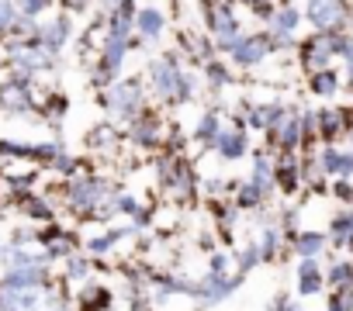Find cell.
Here are the masks:
<instances>
[{"label": "cell", "instance_id": "obj_1", "mask_svg": "<svg viewBox=\"0 0 353 311\" xmlns=\"http://www.w3.org/2000/svg\"><path fill=\"white\" fill-rule=\"evenodd\" d=\"M325 283V273L319 270L315 259H301L298 263V294H319Z\"/></svg>", "mask_w": 353, "mask_h": 311}, {"label": "cell", "instance_id": "obj_2", "mask_svg": "<svg viewBox=\"0 0 353 311\" xmlns=\"http://www.w3.org/2000/svg\"><path fill=\"white\" fill-rule=\"evenodd\" d=\"M294 249H298L301 259H315V256L325 249V235H319V232H305V235L294 239Z\"/></svg>", "mask_w": 353, "mask_h": 311}, {"label": "cell", "instance_id": "obj_3", "mask_svg": "<svg viewBox=\"0 0 353 311\" xmlns=\"http://www.w3.org/2000/svg\"><path fill=\"white\" fill-rule=\"evenodd\" d=\"M336 14H339V0H312V18L319 25L336 21Z\"/></svg>", "mask_w": 353, "mask_h": 311}, {"label": "cell", "instance_id": "obj_4", "mask_svg": "<svg viewBox=\"0 0 353 311\" xmlns=\"http://www.w3.org/2000/svg\"><path fill=\"white\" fill-rule=\"evenodd\" d=\"M25 90L18 87V83H11V87H4L0 90V107H11V111H18V107H25Z\"/></svg>", "mask_w": 353, "mask_h": 311}, {"label": "cell", "instance_id": "obj_5", "mask_svg": "<svg viewBox=\"0 0 353 311\" xmlns=\"http://www.w3.org/2000/svg\"><path fill=\"white\" fill-rule=\"evenodd\" d=\"M108 304H111L108 290H83V297H80V311H101Z\"/></svg>", "mask_w": 353, "mask_h": 311}, {"label": "cell", "instance_id": "obj_6", "mask_svg": "<svg viewBox=\"0 0 353 311\" xmlns=\"http://www.w3.org/2000/svg\"><path fill=\"white\" fill-rule=\"evenodd\" d=\"M325 280H329L332 287H350V283H353V263H336V266L325 273Z\"/></svg>", "mask_w": 353, "mask_h": 311}, {"label": "cell", "instance_id": "obj_7", "mask_svg": "<svg viewBox=\"0 0 353 311\" xmlns=\"http://www.w3.org/2000/svg\"><path fill=\"white\" fill-rule=\"evenodd\" d=\"M87 273H90V263H87V259H70V270H66V277H70L73 283L87 280Z\"/></svg>", "mask_w": 353, "mask_h": 311}, {"label": "cell", "instance_id": "obj_8", "mask_svg": "<svg viewBox=\"0 0 353 311\" xmlns=\"http://www.w3.org/2000/svg\"><path fill=\"white\" fill-rule=\"evenodd\" d=\"M139 28H142V32H149V35H156V32L163 28V21H159V14L145 11V14H142V21H139Z\"/></svg>", "mask_w": 353, "mask_h": 311}, {"label": "cell", "instance_id": "obj_9", "mask_svg": "<svg viewBox=\"0 0 353 311\" xmlns=\"http://www.w3.org/2000/svg\"><path fill=\"white\" fill-rule=\"evenodd\" d=\"M114 239H118L114 232H111V235H101V239H94V242H90V253H108V249L114 246Z\"/></svg>", "mask_w": 353, "mask_h": 311}, {"label": "cell", "instance_id": "obj_10", "mask_svg": "<svg viewBox=\"0 0 353 311\" xmlns=\"http://www.w3.org/2000/svg\"><path fill=\"white\" fill-rule=\"evenodd\" d=\"M42 4H46V0H25V8H28V11H39Z\"/></svg>", "mask_w": 353, "mask_h": 311}, {"label": "cell", "instance_id": "obj_11", "mask_svg": "<svg viewBox=\"0 0 353 311\" xmlns=\"http://www.w3.org/2000/svg\"><path fill=\"white\" fill-rule=\"evenodd\" d=\"M288 311H301V308H298V304H288Z\"/></svg>", "mask_w": 353, "mask_h": 311}]
</instances>
